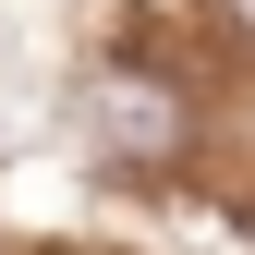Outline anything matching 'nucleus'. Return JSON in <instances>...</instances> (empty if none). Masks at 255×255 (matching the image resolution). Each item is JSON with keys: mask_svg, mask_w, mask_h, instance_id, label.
<instances>
[{"mask_svg": "<svg viewBox=\"0 0 255 255\" xmlns=\"http://www.w3.org/2000/svg\"><path fill=\"white\" fill-rule=\"evenodd\" d=\"M231 24H243V37H255V0H231Z\"/></svg>", "mask_w": 255, "mask_h": 255, "instance_id": "obj_2", "label": "nucleus"}, {"mask_svg": "<svg viewBox=\"0 0 255 255\" xmlns=\"http://www.w3.org/2000/svg\"><path fill=\"white\" fill-rule=\"evenodd\" d=\"M98 122H110V134H134V146H170V134H182L170 85H146V73H110V85H98Z\"/></svg>", "mask_w": 255, "mask_h": 255, "instance_id": "obj_1", "label": "nucleus"}]
</instances>
